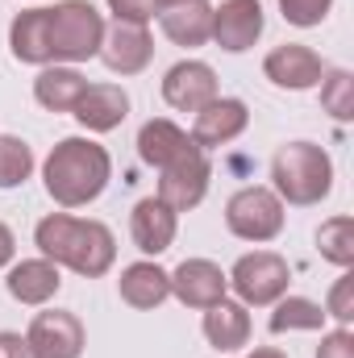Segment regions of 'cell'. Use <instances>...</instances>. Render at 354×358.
<instances>
[{
    "mask_svg": "<svg viewBox=\"0 0 354 358\" xmlns=\"http://www.w3.org/2000/svg\"><path fill=\"white\" fill-rule=\"evenodd\" d=\"M34 246L55 267H67L76 275H84V279H100L117 263L113 229L104 221L71 217V213H46L38 221V229H34Z\"/></svg>",
    "mask_w": 354,
    "mask_h": 358,
    "instance_id": "1",
    "label": "cell"
},
{
    "mask_svg": "<svg viewBox=\"0 0 354 358\" xmlns=\"http://www.w3.org/2000/svg\"><path fill=\"white\" fill-rule=\"evenodd\" d=\"M108 179H113V159L92 138H63L59 146H50L42 163L46 196L59 208H84L92 200H100Z\"/></svg>",
    "mask_w": 354,
    "mask_h": 358,
    "instance_id": "2",
    "label": "cell"
},
{
    "mask_svg": "<svg viewBox=\"0 0 354 358\" xmlns=\"http://www.w3.org/2000/svg\"><path fill=\"white\" fill-rule=\"evenodd\" d=\"M271 192L296 208L321 204L334 192V159L317 142H283L271 159Z\"/></svg>",
    "mask_w": 354,
    "mask_h": 358,
    "instance_id": "3",
    "label": "cell"
},
{
    "mask_svg": "<svg viewBox=\"0 0 354 358\" xmlns=\"http://www.w3.org/2000/svg\"><path fill=\"white\" fill-rule=\"evenodd\" d=\"M104 17L92 0H59L46 8V38H50V63L76 67L100 55L104 42Z\"/></svg>",
    "mask_w": 354,
    "mask_h": 358,
    "instance_id": "4",
    "label": "cell"
},
{
    "mask_svg": "<svg viewBox=\"0 0 354 358\" xmlns=\"http://www.w3.org/2000/svg\"><path fill=\"white\" fill-rule=\"evenodd\" d=\"M283 221H288L283 200H279L271 187H263V183L238 187V192L225 200V229H229L234 238H242V242H255V246L275 242V238L283 234Z\"/></svg>",
    "mask_w": 354,
    "mask_h": 358,
    "instance_id": "5",
    "label": "cell"
},
{
    "mask_svg": "<svg viewBox=\"0 0 354 358\" xmlns=\"http://www.w3.org/2000/svg\"><path fill=\"white\" fill-rule=\"evenodd\" d=\"M225 279H229V287L238 292V300L246 308H271L279 296H288L292 267L275 250H250L225 271Z\"/></svg>",
    "mask_w": 354,
    "mask_h": 358,
    "instance_id": "6",
    "label": "cell"
},
{
    "mask_svg": "<svg viewBox=\"0 0 354 358\" xmlns=\"http://www.w3.org/2000/svg\"><path fill=\"white\" fill-rule=\"evenodd\" d=\"M25 346L34 358H80L88 346V329L76 313L67 308H46L29 321Z\"/></svg>",
    "mask_w": 354,
    "mask_h": 358,
    "instance_id": "7",
    "label": "cell"
},
{
    "mask_svg": "<svg viewBox=\"0 0 354 358\" xmlns=\"http://www.w3.org/2000/svg\"><path fill=\"white\" fill-rule=\"evenodd\" d=\"M208 179H213L208 150L192 146L187 155H179L176 163H167V167L159 171V192H155V196H159L167 208L187 213V208H196V204L204 200V192H208Z\"/></svg>",
    "mask_w": 354,
    "mask_h": 358,
    "instance_id": "8",
    "label": "cell"
},
{
    "mask_svg": "<svg viewBox=\"0 0 354 358\" xmlns=\"http://www.w3.org/2000/svg\"><path fill=\"white\" fill-rule=\"evenodd\" d=\"M267 29V17H263V4L259 0H221L213 4V38L221 50L229 55H242L250 50Z\"/></svg>",
    "mask_w": 354,
    "mask_h": 358,
    "instance_id": "9",
    "label": "cell"
},
{
    "mask_svg": "<svg viewBox=\"0 0 354 358\" xmlns=\"http://www.w3.org/2000/svg\"><path fill=\"white\" fill-rule=\"evenodd\" d=\"M325 71H330L325 59H321L313 46H304V42H283V46H275V50L263 59V76L283 92L317 88Z\"/></svg>",
    "mask_w": 354,
    "mask_h": 358,
    "instance_id": "10",
    "label": "cell"
},
{
    "mask_svg": "<svg viewBox=\"0 0 354 358\" xmlns=\"http://www.w3.org/2000/svg\"><path fill=\"white\" fill-rule=\"evenodd\" d=\"M221 96V84H217V71L200 59H183L176 63L167 76H163V100L176 108V113H200L204 104H213Z\"/></svg>",
    "mask_w": 354,
    "mask_h": 358,
    "instance_id": "11",
    "label": "cell"
},
{
    "mask_svg": "<svg viewBox=\"0 0 354 358\" xmlns=\"http://www.w3.org/2000/svg\"><path fill=\"white\" fill-rule=\"evenodd\" d=\"M246 125H250L246 100H238V96H217L213 104H204V108L196 113V121H192V142H196L200 150H217V146L238 142V138L246 134Z\"/></svg>",
    "mask_w": 354,
    "mask_h": 358,
    "instance_id": "12",
    "label": "cell"
},
{
    "mask_svg": "<svg viewBox=\"0 0 354 358\" xmlns=\"http://www.w3.org/2000/svg\"><path fill=\"white\" fill-rule=\"evenodd\" d=\"M100 59L113 76H142L155 59V38L146 25H125V21H113V29H104V42H100Z\"/></svg>",
    "mask_w": 354,
    "mask_h": 358,
    "instance_id": "13",
    "label": "cell"
},
{
    "mask_svg": "<svg viewBox=\"0 0 354 358\" xmlns=\"http://www.w3.org/2000/svg\"><path fill=\"white\" fill-rule=\"evenodd\" d=\"M225 292H229V279L213 259H183L171 271V296L183 308H200L204 313L208 304L225 300Z\"/></svg>",
    "mask_w": 354,
    "mask_h": 358,
    "instance_id": "14",
    "label": "cell"
},
{
    "mask_svg": "<svg viewBox=\"0 0 354 358\" xmlns=\"http://www.w3.org/2000/svg\"><path fill=\"white\" fill-rule=\"evenodd\" d=\"M176 234H179V213L167 208L159 196H146V200L134 204V213H129V238H134V246L142 255L159 259L163 250H171Z\"/></svg>",
    "mask_w": 354,
    "mask_h": 358,
    "instance_id": "15",
    "label": "cell"
},
{
    "mask_svg": "<svg viewBox=\"0 0 354 358\" xmlns=\"http://www.w3.org/2000/svg\"><path fill=\"white\" fill-rule=\"evenodd\" d=\"M71 117L88 134H113L129 117V92L121 88V84H88Z\"/></svg>",
    "mask_w": 354,
    "mask_h": 358,
    "instance_id": "16",
    "label": "cell"
},
{
    "mask_svg": "<svg viewBox=\"0 0 354 358\" xmlns=\"http://www.w3.org/2000/svg\"><path fill=\"white\" fill-rule=\"evenodd\" d=\"M8 296L17 304H29V308H42L59 296L63 287V275L50 259H21L17 267H8V279H4Z\"/></svg>",
    "mask_w": 354,
    "mask_h": 358,
    "instance_id": "17",
    "label": "cell"
},
{
    "mask_svg": "<svg viewBox=\"0 0 354 358\" xmlns=\"http://www.w3.org/2000/svg\"><path fill=\"white\" fill-rule=\"evenodd\" d=\"M208 346H217L221 355H234V350H246L250 342V313L242 300H217L204 308V321H200Z\"/></svg>",
    "mask_w": 354,
    "mask_h": 358,
    "instance_id": "18",
    "label": "cell"
},
{
    "mask_svg": "<svg viewBox=\"0 0 354 358\" xmlns=\"http://www.w3.org/2000/svg\"><path fill=\"white\" fill-rule=\"evenodd\" d=\"M117 292H121V300L129 308L150 313V308H159L171 296V271H163L159 263H150V259L129 263V267L121 271V279H117Z\"/></svg>",
    "mask_w": 354,
    "mask_h": 358,
    "instance_id": "19",
    "label": "cell"
},
{
    "mask_svg": "<svg viewBox=\"0 0 354 358\" xmlns=\"http://www.w3.org/2000/svg\"><path fill=\"white\" fill-rule=\"evenodd\" d=\"M192 146H196L192 134L179 129L176 121H167V117H155V121H146L138 129V159L146 167H155V171H163L167 163H176L179 155H187Z\"/></svg>",
    "mask_w": 354,
    "mask_h": 358,
    "instance_id": "20",
    "label": "cell"
},
{
    "mask_svg": "<svg viewBox=\"0 0 354 358\" xmlns=\"http://www.w3.org/2000/svg\"><path fill=\"white\" fill-rule=\"evenodd\" d=\"M159 25L163 34L176 42V46H204L213 38V4L208 0H183L159 13Z\"/></svg>",
    "mask_w": 354,
    "mask_h": 358,
    "instance_id": "21",
    "label": "cell"
},
{
    "mask_svg": "<svg viewBox=\"0 0 354 358\" xmlns=\"http://www.w3.org/2000/svg\"><path fill=\"white\" fill-rule=\"evenodd\" d=\"M8 50L17 63L50 67V38H46V8H21L8 25Z\"/></svg>",
    "mask_w": 354,
    "mask_h": 358,
    "instance_id": "22",
    "label": "cell"
},
{
    "mask_svg": "<svg viewBox=\"0 0 354 358\" xmlns=\"http://www.w3.org/2000/svg\"><path fill=\"white\" fill-rule=\"evenodd\" d=\"M84 88H88V80H84L76 67L50 63V67H42L38 80H34V100H38L46 113H76Z\"/></svg>",
    "mask_w": 354,
    "mask_h": 358,
    "instance_id": "23",
    "label": "cell"
},
{
    "mask_svg": "<svg viewBox=\"0 0 354 358\" xmlns=\"http://www.w3.org/2000/svg\"><path fill=\"white\" fill-rule=\"evenodd\" d=\"M271 308H275L271 321H267L271 334H300V329L313 334V329H325V308L317 300H309V296H279Z\"/></svg>",
    "mask_w": 354,
    "mask_h": 358,
    "instance_id": "24",
    "label": "cell"
},
{
    "mask_svg": "<svg viewBox=\"0 0 354 358\" xmlns=\"http://www.w3.org/2000/svg\"><path fill=\"white\" fill-rule=\"evenodd\" d=\"M317 250L325 263H334L338 271H351L354 267V217H330L321 221L317 229Z\"/></svg>",
    "mask_w": 354,
    "mask_h": 358,
    "instance_id": "25",
    "label": "cell"
},
{
    "mask_svg": "<svg viewBox=\"0 0 354 358\" xmlns=\"http://www.w3.org/2000/svg\"><path fill=\"white\" fill-rule=\"evenodd\" d=\"M317 88H321V108L334 121H351L354 117V76L346 67H330Z\"/></svg>",
    "mask_w": 354,
    "mask_h": 358,
    "instance_id": "26",
    "label": "cell"
},
{
    "mask_svg": "<svg viewBox=\"0 0 354 358\" xmlns=\"http://www.w3.org/2000/svg\"><path fill=\"white\" fill-rule=\"evenodd\" d=\"M29 176H34V150H29V142H21L13 134H0V192L21 187Z\"/></svg>",
    "mask_w": 354,
    "mask_h": 358,
    "instance_id": "27",
    "label": "cell"
},
{
    "mask_svg": "<svg viewBox=\"0 0 354 358\" xmlns=\"http://www.w3.org/2000/svg\"><path fill=\"white\" fill-rule=\"evenodd\" d=\"M330 8H334V0H279L283 21L296 25V29H313V25H321V21L330 17Z\"/></svg>",
    "mask_w": 354,
    "mask_h": 358,
    "instance_id": "28",
    "label": "cell"
},
{
    "mask_svg": "<svg viewBox=\"0 0 354 358\" xmlns=\"http://www.w3.org/2000/svg\"><path fill=\"white\" fill-rule=\"evenodd\" d=\"M325 317H334L338 325H351V321H354V275H351V271H342V279L330 287Z\"/></svg>",
    "mask_w": 354,
    "mask_h": 358,
    "instance_id": "29",
    "label": "cell"
},
{
    "mask_svg": "<svg viewBox=\"0 0 354 358\" xmlns=\"http://www.w3.org/2000/svg\"><path fill=\"white\" fill-rule=\"evenodd\" d=\"M108 13L113 21H125V25H150L159 17L155 0H108Z\"/></svg>",
    "mask_w": 354,
    "mask_h": 358,
    "instance_id": "30",
    "label": "cell"
},
{
    "mask_svg": "<svg viewBox=\"0 0 354 358\" xmlns=\"http://www.w3.org/2000/svg\"><path fill=\"white\" fill-rule=\"evenodd\" d=\"M317 358H354V334H351V325H342V329H330V334H321Z\"/></svg>",
    "mask_w": 354,
    "mask_h": 358,
    "instance_id": "31",
    "label": "cell"
},
{
    "mask_svg": "<svg viewBox=\"0 0 354 358\" xmlns=\"http://www.w3.org/2000/svg\"><path fill=\"white\" fill-rule=\"evenodd\" d=\"M0 358H34L21 334H0Z\"/></svg>",
    "mask_w": 354,
    "mask_h": 358,
    "instance_id": "32",
    "label": "cell"
},
{
    "mask_svg": "<svg viewBox=\"0 0 354 358\" xmlns=\"http://www.w3.org/2000/svg\"><path fill=\"white\" fill-rule=\"evenodd\" d=\"M13 259H17V238H13V229L0 221V271L8 267Z\"/></svg>",
    "mask_w": 354,
    "mask_h": 358,
    "instance_id": "33",
    "label": "cell"
},
{
    "mask_svg": "<svg viewBox=\"0 0 354 358\" xmlns=\"http://www.w3.org/2000/svg\"><path fill=\"white\" fill-rule=\"evenodd\" d=\"M246 358H288V355H283V350H275V346H255Z\"/></svg>",
    "mask_w": 354,
    "mask_h": 358,
    "instance_id": "34",
    "label": "cell"
},
{
    "mask_svg": "<svg viewBox=\"0 0 354 358\" xmlns=\"http://www.w3.org/2000/svg\"><path fill=\"white\" fill-rule=\"evenodd\" d=\"M171 4H183V0H155V8L163 13V8H171Z\"/></svg>",
    "mask_w": 354,
    "mask_h": 358,
    "instance_id": "35",
    "label": "cell"
}]
</instances>
